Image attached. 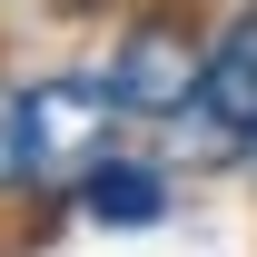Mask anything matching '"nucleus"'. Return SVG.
Listing matches in <instances>:
<instances>
[{
  "instance_id": "nucleus-3",
  "label": "nucleus",
  "mask_w": 257,
  "mask_h": 257,
  "mask_svg": "<svg viewBox=\"0 0 257 257\" xmlns=\"http://www.w3.org/2000/svg\"><path fill=\"white\" fill-rule=\"evenodd\" d=\"M198 69H208V30L178 0H149L119 30V50H109V99H119V119H178Z\"/></svg>"
},
{
  "instance_id": "nucleus-5",
  "label": "nucleus",
  "mask_w": 257,
  "mask_h": 257,
  "mask_svg": "<svg viewBox=\"0 0 257 257\" xmlns=\"http://www.w3.org/2000/svg\"><path fill=\"white\" fill-rule=\"evenodd\" d=\"M0 188H20V89H0Z\"/></svg>"
},
{
  "instance_id": "nucleus-4",
  "label": "nucleus",
  "mask_w": 257,
  "mask_h": 257,
  "mask_svg": "<svg viewBox=\"0 0 257 257\" xmlns=\"http://www.w3.org/2000/svg\"><path fill=\"white\" fill-rule=\"evenodd\" d=\"M79 208H89L99 227H159L168 218V178L149 159H99L89 178H79Z\"/></svg>"
},
{
  "instance_id": "nucleus-2",
  "label": "nucleus",
  "mask_w": 257,
  "mask_h": 257,
  "mask_svg": "<svg viewBox=\"0 0 257 257\" xmlns=\"http://www.w3.org/2000/svg\"><path fill=\"white\" fill-rule=\"evenodd\" d=\"M109 119H119L109 79H40V89H20V188H79L109 159Z\"/></svg>"
},
{
  "instance_id": "nucleus-1",
  "label": "nucleus",
  "mask_w": 257,
  "mask_h": 257,
  "mask_svg": "<svg viewBox=\"0 0 257 257\" xmlns=\"http://www.w3.org/2000/svg\"><path fill=\"white\" fill-rule=\"evenodd\" d=\"M159 128H168V149H178V159H208V168L257 149V0L208 40V69H198L188 109L159 119Z\"/></svg>"
}]
</instances>
